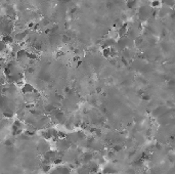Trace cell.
I'll list each match as a JSON object with an SVG mask.
<instances>
[{"instance_id": "6da1fadb", "label": "cell", "mask_w": 175, "mask_h": 174, "mask_svg": "<svg viewBox=\"0 0 175 174\" xmlns=\"http://www.w3.org/2000/svg\"><path fill=\"white\" fill-rule=\"evenodd\" d=\"M56 170H57L61 174H70L71 173V169L66 167V166H58V167L56 168Z\"/></svg>"}, {"instance_id": "7a4b0ae2", "label": "cell", "mask_w": 175, "mask_h": 174, "mask_svg": "<svg viewBox=\"0 0 175 174\" xmlns=\"http://www.w3.org/2000/svg\"><path fill=\"white\" fill-rule=\"evenodd\" d=\"M127 32H128V29H127V26L126 25L121 26V27L119 28V30H118V33H119L120 37H123V35H125Z\"/></svg>"}, {"instance_id": "3957f363", "label": "cell", "mask_w": 175, "mask_h": 174, "mask_svg": "<svg viewBox=\"0 0 175 174\" xmlns=\"http://www.w3.org/2000/svg\"><path fill=\"white\" fill-rule=\"evenodd\" d=\"M92 158H93V155L90 153H86L83 155V162L84 163H88V162L92 161Z\"/></svg>"}, {"instance_id": "277c9868", "label": "cell", "mask_w": 175, "mask_h": 174, "mask_svg": "<svg viewBox=\"0 0 175 174\" xmlns=\"http://www.w3.org/2000/svg\"><path fill=\"white\" fill-rule=\"evenodd\" d=\"M33 90H34V88L32 87L30 84H25V85L23 86V91L25 93H31V92H33Z\"/></svg>"}, {"instance_id": "5b68a950", "label": "cell", "mask_w": 175, "mask_h": 174, "mask_svg": "<svg viewBox=\"0 0 175 174\" xmlns=\"http://www.w3.org/2000/svg\"><path fill=\"white\" fill-rule=\"evenodd\" d=\"M115 172V169L112 167V166H106L104 169V171H102V173L104 174H112Z\"/></svg>"}, {"instance_id": "8992f818", "label": "cell", "mask_w": 175, "mask_h": 174, "mask_svg": "<svg viewBox=\"0 0 175 174\" xmlns=\"http://www.w3.org/2000/svg\"><path fill=\"white\" fill-rule=\"evenodd\" d=\"M111 47H106V48H104V50H102V55H104V57H111Z\"/></svg>"}, {"instance_id": "52a82bcc", "label": "cell", "mask_w": 175, "mask_h": 174, "mask_svg": "<svg viewBox=\"0 0 175 174\" xmlns=\"http://www.w3.org/2000/svg\"><path fill=\"white\" fill-rule=\"evenodd\" d=\"M13 38H11V36L10 35H6L5 37H3L2 38V41L4 42V43H6V44H8V43H11L13 42Z\"/></svg>"}, {"instance_id": "ba28073f", "label": "cell", "mask_w": 175, "mask_h": 174, "mask_svg": "<svg viewBox=\"0 0 175 174\" xmlns=\"http://www.w3.org/2000/svg\"><path fill=\"white\" fill-rule=\"evenodd\" d=\"M3 115H4V117H6V118H11L13 116V113L11 110L7 109L6 111H3Z\"/></svg>"}, {"instance_id": "9c48e42d", "label": "cell", "mask_w": 175, "mask_h": 174, "mask_svg": "<svg viewBox=\"0 0 175 174\" xmlns=\"http://www.w3.org/2000/svg\"><path fill=\"white\" fill-rule=\"evenodd\" d=\"M136 4V1L135 0H128L127 1V7L128 8H133Z\"/></svg>"}, {"instance_id": "30bf717a", "label": "cell", "mask_w": 175, "mask_h": 174, "mask_svg": "<svg viewBox=\"0 0 175 174\" xmlns=\"http://www.w3.org/2000/svg\"><path fill=\"white\" fill-rule=\"evenodd\" d=\"M50 169H51V166L49 165V163H46L45 165H43V171L45 172V173H47V172L50 171Z\"/></svg>"}, {"instance_id": "8fae6325", "label": "cell", "mask_w": 175, "mask_h": 174, "mask_svg": "<svg viewBox=\"0 0 175 174\" xmlns=\"http://www.w3.org/2000/svg\"><path fill=\"white\" fill-rule=\"evenodd\" d=\"M5 145H6V147H11V145H13V140H11V139H6Z\"/></svg>"}, {"instance_id": "7c38bea8", "label": "cell", "mask_w": 175, "mask_h": 174, "mask_svg": "<svg viewBox=\"0 0 175 174\" xmlns=\"http://www.w3.org/2000/svg\"><path fill=\"white\" fill-rule=\"evenodd\" d=\"M121 150H122V147H121V145H115V147H114V151H115V152H120Z\"/></svg>"}, {"instance_id": "4fadbf2b", "label": "cell", "mask_w": 175, "mask_h": 174, "mask_svg": "<svg viewBox=\"0 0 175 174\" xmlns=\"http://www.w3.org/2000/svg\"><path fill=\"white\" fill-rule=\"evenodd\" d=\"M63 41L65 42V43H66V42H69L70 41V37L68 35H64L63 36Z\"/></svg>"}, {"instance_id": "5bb4252c", "label": "cell", "mask_w": 175, "mask_h": 174, "mask_svg": "<svg viewBox=\"0 0 175 174\" xmlns=\"http://www.w3.org/2000/svg\"><path fill=\"white\" fill-rule=\"evenodd\" d=\"M50 174H61V173H60V172H58L57 171V170H53V171H51V172H50Z\"/></svg>"}, {"instance_id": "9a60e30c", "label": "cell", "mask_w": 175, "mask_h": 174, "mask_svg": "<svg viewBox=\"0 0 175 174\" xmlns=\"http://www.w3.org/2000/svg\"><path fill=\"white\" fill-rule=\"evenodd\" d=\"M158 5H159L158 1H155V2H153V6H158Z\"/></svg>"}, {"instance_id": "2e32d148", "label": "cell", "mask_w": 175, "mask_h": 174, "mask_svg": "<svg viewBox=\"0 0 175 174\" xmlns=\"http://www.w3.org/2000/svg\"><path fill=\"white\" fill-rule=\"evenodd\" d=\"M94 174H104V173H102V172H95V173H94Z\"/></svg>"}]
</instances>
